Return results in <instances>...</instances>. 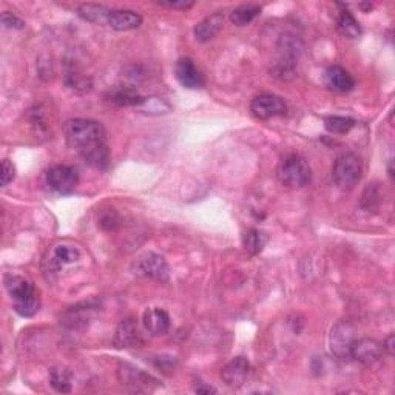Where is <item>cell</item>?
Listing matches in <instances>:
<instances>
[{
  "instance_id": "6da1fadb",
  "label": "cell",
  "mask_w": 395,
  "mask_h": 395,
  "mask_svg": "<svg viewBox=\"0 0 395 395\" xmlns=\"http://www.w3.org/2000/svg\"><path fill=\"white\" fill-rule=\"evenodd\" d=\"M65 139L90 167L105 170L110 166V148L101 122L90 119H70L65 123Z\"/></svg>"
},
{
  "instance_id": "7a4b0ae2",
  "label": "cell",
  "mask_w": 395,
  "mask_h": 395,
  "mask_svg": "<svg viewBox=\"0 0 395 395\" xmlns=\"http://www.w3.org/2000/svg\"><path fill=\"white\" fill-rule=\"evenodd\" d=\"M303 53L301 40L286 32L278 39L276 53L270 65L272 76L279 80H292L298 76V61Z\"/></svg>"
},
{
  "instance_id": "3957f363",
  "label": "cell",
  "mask_w": 395,
  "mask_h": 395,
  "mask_svg": "<svg viewBox=\"0 0 395 395\" xmlns=\"http://www.w3.org/2000/svg\"><path fill=\"white\" fill-rule=\"evenodd\" d=\"M4 284L8 295L11 296L13 308L20 317H32L40 308L39 292L30 279L18 274H6Z\"/></svg>"
},
{
  "instance_id": "277c9868",
  "label": "cell",
  "mask_w": 395,
  "mask_h": 395,
  "mask_svg": "<svg viewBox=\"0 0 395 395\" xmlns=\"http://www.w3.org/2000/svg\"><path fill=\"white\" fill-rule=\"evenodd\" d=\"M278 181L287 188H303L312 179V170L309 162L301 154L292 153L279 162L276 170Z\"/></svg>"
},
{
  "instance_id": "5b68a950",
  "label": "cell",
  "mask_w": 395,
  "mask_h": 395,
  "mask_svg": "<svg viewBox=\"0 0 395 395\" xmlns=\"http://www.w3.org/2000/svg\"><path fill=\"white\" fill-rule=\"evenodd\" d=\"M361 176H363V164L353 153H344L335 159L332 167V179L340 190H352Z\"/></svg>"
},
{
  "instance_id": "8992f818",
  "label": "cell",
  "mask_w": 395,
  "mask_h": 395,
  "mask_svg": "<svg viewBox=\"0 0 395 395\" xmlns=\"http://www.w3.org/2000/svg\"><path fill=\"white\" fill-rule=\"evenodd\" d=\"M133 274L138 276H145L156 279V281H167L170 276V269L167 261L158 253L148 252L139 257L133 266H131Z\"/></svg>"
},
{
  "instance_id": "52a82bcc",
  "label": "cell",
  "mask_w": 395,
  "mask_h": 395,
  "mask_svg": "<svg viewBox=\"0 0 395 395\" xmlns=\"http://www.w3.org/2000/svg\"><path fill=\"white\" fill-rule=\"evenodd\" d=\"M79 183V171L71 166H54L47 171V184L54 192L70 195Z\"/></svg>"
},
{
  "instance_id": "ba28073f",
  "label": "cell",
  "mask_w": 395,
  "mask_h": 395,
  "mask_svg": "<svg viewBox=\"0 0 395 395\" xmlns=\"http://www.w3.org/2000/svg\"><path fill=\"white\" fill-rule=\"evenodd\" d=\"M356 340V329H353V326L349 321H340L339 324L334 326L331 334V349L334 356L340 360H349L352 344Z\"/></svg>"
},
{
  "instance_id": "9c48e42d",
  "label": "cell",
  "mask_w": 395,
  "mask_h": 395,
  "mask_svg": "<svg viewBox=\"0 0 395 395\" xmlns=\"http://www.w3.org/2000/svg\"><path fill=\"white\" fill-rule=\"evenodd\" d=\"M250 110L255 118L266 121L275 116H286L287 105L279 96L275 95H260L252 101Z\"/></svg>"
},
{
  "instance_id": "30bf717a",
  "label": "cell",
  "mask_w": 395,
  "mask_h": 395,
  "mask_svg": "<svg viewBox=\"0 0 395 395\" xmlns=\"http://www.w3.org/2000/svg\"><path fill=\"white\" fill-rule=\"evenodd\" d=\"M383 344L372 339H361L356 340L351 349V358L357 360L358 363L365 365L367 367H372L377 363H380L383 358Z\"/></svg>"
},
{
  "instance_id": "8fae6325",
  "label": "cell",
  "mask_w": 395,
  "mask_h": 395,
  "mask_svg": "<svg viewBox=\"0 0 395 395\" xmlns=\"http://www.w3.org/2000/svg\"><path fill=\"white\" fill-rule=\"evenodd\" d=\"M80 258V253L74 245L70 244H56L48 252L45 260L47 274H57L67 265H73Z\"/></svg>"
},
{
  "instance_id": "7c38bea8",
  "label": "cell",
  "mask_w": 395,
  "mask_h": 395,
  "mask_svg": "<svg viewBox=\"0 0 395 395\" xmlns=\"http://www.w3.org/2000/svg\"><path fill=\"white\" fill-rule=\"evenodd\" d=\"M113 343L118 349L141 348L144 340H142L141 331H139L136 320H133V318L122 320L116 329V334H114Z\"/></svg>"
},
{
  "instance_id": "4fadbf2b",
  "label": "cell",
  "mask_w": 395,
  "mask_h": 395,
  "mask_svg": "<svg viewBox=\"0 0 395 395\" xmlns=\"http://www.w3.org/2000/svg\"><path fill=\"white\" fill-rule=\"evenodd\" d=\"M250 374V363L245 357H235L222 367L221 378L230 388H241Z\"/></svg>"
},
{
  "instance_id": "5bb4252c",
  "label": "cell",
  "mask_w": 395,
  "mask_h": 395,
  "mask_svg": "<svg viewBox=\"0 0 395 395\" xmlns=\"http://www.w3.org/2000/svg\"><path fill=\"white\" fill-rule=\"evenodd\" d=\"M175 76H176L179 84L183 85L184 88H188V90H200L205 84L201 71L196 68V65L193 63V61L187 59V57H184V59H179L176 62Z\"/></svg>"
},
{
  "instance_id": "9a60e30c",
  "label": "cell",
  "mask_w": 395,
  "mask_h": 395,
  "mask_svg": "<svg viewBox=\"0 0 395 395\" xmlns=\"http://www.w3.org/2000/svg\"><path fill=\"white\" fill-rule=\"evenodd\" d=\"M324 85L336 93H349L356 87V80L348 70L332 65L324 71Z\"/></svg>"
},
{
  "instance_id": "2e32d148",
  "label": "cell",
  "mask_w": 395,
  "mask_h": 395,
  "mask_svg": "<svg viewBox=\"0 0 395 395\" xmlns=\"http://www.w3.org/2000/svg\"><path fill=\"white\" fill-rule=\"evenodd\" d=\"M147 332L153 336L166 335L170 331V315L161 308L147 309L142 318Z\"/></svg>"
},
{
  "instance_id": "e0dca14e",
  "label": "cell",
  "mask_w": 395,
  "mask_h": 395,
  "mask_svg": "<svg viewBox=\"0 0 395 395\" xmlns=\"http://www.w3.org/2000/svg\"><path fill=\"white\" fill-rule=\"evenodd\" d=\"M107 25L116 31H131L142 25L141 14L130 10H110L107 16Z\"/></svg>"
},
{
  "instance_id": "ac0fdd59",
  "label": "cell",
  "mask_w": 395,
  "mask_h": 395,
  "mask_svg": "<svg viewBox=\"0 0 395 395\" xmlns=\"http://www.w3.org/2000/svg\"><path fill=\"white\" fill-rule=\"evenodd\" d=\"M222 25H224V16L221 13L207 16V18L202 19L200 23H196L193 30L196 40H200V42H209V40H212L222 30Z\"/></svg>"
},
{
  "instance_id": "d6986e66",
  "label": "cell",
  "mask_w": 395,
  "mask_h": 395,
  "mask_svg": "<svg viewBox=\"0 0 395 395\" xmlns=\"http://www.w3.org/2000/svg\"><path fill=\"white\" fill-rule=\"evenodd\" d=\"M105 97L109 102L119 107H141L147 101V97H142L138 92L128 87L113 88Z\"/></svg>"
},
{
  "instance_id": "ffe728a7",
  "label": "cell",
  "mask_w": 395,
  "mask_h": 395,
  "mask_svg": "<svg viewBox=\"0 0 395 395\" xmlns=\"http://www.w3.org/2000/svg\"><path fill=\"white\" fill-rule=\"evenodd\" d=\"M119 380L127 384V386H133V388L138 391L139 386H147L148 388V382H156L154 378H152L150 375H147L145 372H142L141 369H138L135 366L130 365H121L119 370H118Z\"/></svg>"
},
{
  "instance_id": "44dd1931",
  "label": "cell",
  "mask_w": 395,
  "mask_h": 395,
  "mask_svg": "<svg viewBox=\"0 0 395 395\" xmlns=\"http://www.w3.org/2000/svg\"><path fill=\"white\" fill-rule=\"evenodd\" d=\"M336 30H339L341 36L349 39H357L361 36L360 23L356 18H353L348 8H343L339 14V18H336Z\"/></svg>"
},
{
  "instance_id": "7402d4cb",
  "label": "cell",
  "mask_w": 395,
  "mask_h": 395,
  "mask_svg": "<svg viewBox=\"0 0 395 395\" xmlns=\"http://www.w3.org/2000/svg\"><path fill=\"white\" fill-rule=\"evenodd\" d=\"M266 243H267V235L258 229H249L243 238L244 249L247 253L252 255V257L260 255L262 249H265Z\"/></svg>"
},
{
  "instance_id": "603a6c76",
  "label": "cell",
  "mask_w": 395,
  "mask_h": 395,
  "mask_svg": "<svg viewBox=\"0 0 395 395\" xmlns=\"http://www.w3.org/2000/svg\"><path fill=\"white\" fill-rule=\"evenodd\" d=\"M78 16L80 19L90 23H107V16H109L110 10L101 5H92V4H84L79 5L76 10Z\"/></svg>"
},
{
  "instance_id": "cb8c5ba5",
  "label": "cell",
  "mask_w": 395,
  "mask_h": 395,
  "mask_svg": "<svg viewBox=\"0 0 395 395\" xmlns=\"http://www.w3.org/2000/svg\"><path fill=\"white\" fill-rule=\"evenodd\" d=\"M261 14V8L258 5H243L230 14V20H232L236 27H245L250 22L258 18Z\"/></svg>"
},
{
  "instance_id": "d4e9b609",
  "label": "cell",
  "mask_w": 395,
  "mask_h": 395,
  "mask_svg": "<svg viewBox=\"0 0 395 395\" xmlns=\"http://www.w3.org/2000/svg\"><path fill=\"white\" fill-rule=\"evenodd\" d=\"M49 383H51L54 391L61 394H68L71 391L70 372L63 367L49 369Z\"/></svg>"
},
{
  "instance_id": "484cf974",
  "label": "cell",
  "mask_w": 395,
  "mask_h": 395,
  "mask_svg": "<svg viewBox=\"0 0 395 395\" xmlns=\"http://www.w3.org/2000/svg\"><path fill=\"white\" fill-rule=\"evenodd\" d=\"M324 127L334 135H346L356 127V121L346 116H327L324 119Z\"/></svg>"
},
{
  "instance_id": "4316f807",
  "label": "cell",
  "mask_w": 395,
  "mask_h": 395,
  "mask_svg": "<svg viewBox=\"0 0 395 395\" xmlns=\"http://www.w3.org/2000/svg\"><path fill=\"white\" fill-rule=\"evenodd\" d=\"M67 84L70 88L76 90V92H82V93H85L90 88H92V82H90L87 78L80 76V74H68Z\"/></svg>"
},
{
  "instance_id": "83f0119b",
  "label": "cell",
  "mask_w": 395,
  "mask_h": 395,
  "mask_svg": "<svg viewBox=\"0 0 395 395\" xmlns=\"http://www.w3.org/2000/svg\"><path fill=\"white\" fill-rule=\"evenodd\" d=\"M377 202H378V188L375 187V184H372L365 190L363 198H361V205H363L365 210L370 212L377 207Z\"/></svg>"
},
{
  "instance_id": "f1b7e54d",
  "label": "cell",
  "mask_w": 395,
  "mask_h": 395,
  "mask_svg": "<svg viewBox=\"0 0 395 395\" xmlns=\"http://www.w3.org/2000/svg\"><path fill=\"white\" fill-rule=\"evenodd\" d=\"M158 5H161L164 8H170V10L187 11V10H190L195 4L188 2V0H161V2H158Z\"/></svg>"
},
{
  "instance_id": "f546056e",
  "label": "cell",
  "mask_w": 395,
  "mask_h": 395,
  "mask_svg": "<svg viewBox=\"0 0 395 395\" xmlns=\"http://www.w3.org/2000/svg\"><path fill=\"white\" fill-rule=\"evenodd\" d=\"M16 176V169L13 166V162L8 159L2 161V173H0V178H2V187H6L11 183Z\"/></svg>"
},
{
  "instance_id": "4dcf8cb0",
  "label": "cell",
  "mask_w": 395,
  "mask_h": 395,
  "mask_svg": "<svg viewBox=\"0 0 395 395\" xmlns=\"http://www.w3.org/2000/svg\"><path fill=\"white\" fill-rule=\"evenodd\" d=\"M2 23L6 28H14V30H22L25 27V22L22 19H19L18 16L8 11L2 14Z\"/></svg>"
},
{
  "instance_id": "1f68e13d",
  "label": "cell",
  "mask_w": 395,
  "mask_h": 395,
  "mask_svg": "<svg viewBox=\"0 0 395 395\" xmlns=\"http://www.w3.org/2000/svg\"><path fill=\"white\" fill-rule=\"evenodd\" d=\"M118 224H119V218L114 212L107 213V215L102 217V219H101V226L105 227V229H109V230L114 229Z\"/></svg>"
},
{
  "instance_id": "d6a6232c",
  "label": "cell",
  "mask_w": 395,
  "mask_h": 395,
  "mask_svg": "<svg viewBox=\"0 0 395 395\" xmlns=\"http://www.w3.org/2000/svg\"><path fill=\"white\" fill-rule=\"evenodd\" d=\"M383 349H384V352H388V356H391V357L394 356V335L392 334L384 340Z\"/></svg>"
},
{
  "instance_id": "836d02e7",
  "label": "cell",
  "mask_w": 395,
  "mask_h": 395,
  "mask_svg": "<svg viewBox=\"0 0 395 395\" xmlns=\"http://www.w3.org/2000/svg\"><path fill=\"white\" fill-rule=\"evenodd\" d=\"M198 394H215L217 391L213 388H209V386H202V388H196Z\"/></svg>"
}]
</instances>
